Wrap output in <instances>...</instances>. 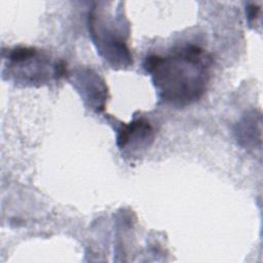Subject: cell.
<instances>
[{
	"label": "cell",
	"mask_w": 263,
	"mask_h": 263,
	"mask_svg": "<svg viewBox=\"0 0 263 263\" xmlns=\"http://www.w3.org/2000/svg\"><path fill=\"white\" fill-rule=\"evenodd\" d=\"M210 67L211 58L193 44L177 48L167 55H148L144 62L159 98L176 106L191 104L203 95Z\"/></svg>",
	"instance_id": "6da1fadb"
},
{
	"label": "cell",
	"mask_w": 263,
	"mask_h": 263,
	"mask_svg": "<svg viewBox=\"0 0 263 263\" xmlns=\"http://www.w3.org/2000/svg\"><path fill=\"white\" fill-rule=\"evenodd\" d=\"M89 32L100 54L113 67L133 64V55L126 45L127 32L122 20L114 16L99 17L95 9L89 13Z\"/></svg>",
	"instance_id": "7a4b0ae2"
},
{
	"label": "cell",
	"mask_w": 263,
	"mask_h": 263,
	"mask_svg": "<svg viewBox=\"0 0 263 263\" xmlns=\"http://www.w3.org/2000/svg\"><path fill=\"white\" fill-rule=\"evenodd\" d=\"M153 129L149 121L144 118H138L130 121L127 124H123L117 134V146L120 150H123L130 145L138 148L143 145H148L149 141H152Z\"/></svg>",
	"instance_id": "3957f363"
},
{
	"label": "cell",
	"mask_w": 263,
	"mask_h": 263,
	"mask_svg": "<svg viewBox=\"0 0 263 263\" xmlns=\"http://www.w3.org/2000/svg\"><path fill=\"white\" fill-rule=\"evenodd\" d=\"M77 80L81 85L83 96L88 101L89 106L97 112L104 110L107 87L100 80V77L96 73L87 70V73L82 72Z\"/></svg>",
	"instance_id": "277c9868"
},
{
	"label": "cell",
	"mask_w": 263,
	"mask_h": 263,
	"mask_svg": "<svg viewBox=\"0 0 263 263\" xmlns=\"http://www.w3.org/2000/svg\"><path fill=\"white\" fill-rule=\"evenodd\" d=\"M260 115L257 117L254 116V114H251V116H248L246 119H243V121H241L239 123V127L237 129V138H239L240 141L245 142V144L247 146L253 144H255V141L258 140L259 142H261V140L257 139L256 134L261 136V126L256 128V124H258L259 122H261L260 119Z\"/></svg>",
	"instance_id": "5b68a950"
},
{
	"label": "cell",
	"mask_w": 263,
	"mask_h": 263,
	"mask_svg": "<svg viewBox=\"0 0 263 263\" xmlns=\"http://www.w3.org/2000/svg\"><path fill=\"white\" fill-rule=\"evenodd\" d=\"M259 12H260V7H258L255 4H250L247 8V15H248L249 21L256 20L259 15Z\"/></svg>",
	"instance_id": "8992f818"
}]
</instances>
